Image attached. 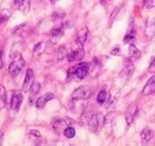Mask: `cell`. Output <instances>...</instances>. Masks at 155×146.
Wrapping results in <instances>:
<instances>
[{"label":"cell","mask_w":155,"mask_h":146,"mask_svg":"<svg viewBox=\"0 0 155 146\" xmlns=\"http://www.w3.org/2000/svg\"><path fill=\"white\" fill-rule=\"evenodd\" d=\"M90 64H87V62H82V64H79L78 66H73V67H71L69 70H68V72H67V78L68 79H73V80H82L86 75H87V73L90 71Z\"/></svg>","instance_id":"1"},{"label":"cell","mask_w":155,"mask_h":146,"mask_svg":"<svg viewBox=\"0 0 155 146\" xmlns=\"http://www.w3.org/2000/svg\"><path fill=\"white\" fill-rule=\"evenodd\" d=\"M88 128L92 133H97L100 128L104 126L105 123V117L101 113H97V114H93L90 120H88Z\"/></svg>","instance_id":"2"},{"label":"cell","mask_w":155,"mask_h":146,"mask_svg":"<svg viewBox=\"0 0 155 146\" xmlns=\"http://www.w3.org/2000/svg\"><path fill=\"white\" fill-rule=\"evenodd\" d=\"M24 65H25V61H24L23 56L18 53L16 56H13V60L8 66V72L12 77H17L21 71V68L24 67Z\"/></svg>","instance_id":"3"},{"label":"cell","mask_w":155,"mask_h":146,"mask_svg":"<svg viewBox=\"0 0 155 146\" xmlns=\"http://www.w3.org/2000/svg\"><path fill=\"white\" fill-rule=\"evenodd\" d=\"M84 56H85V52H84L82 44H81L80 42L75 41V42H74V44H73L72 50L67 54V60H68L69 62L79 61V60H81Z\"/></svg>","instance_id":"4"},{"label":"cell","mask_w":155,"mask_h":146,"mask_svg":"<svg viewBox=\"0 0 155 146\" xmlns=\"http://www.w3.org/2000/svg\"><path fill=\"white\" fill-rule=\"evenodd\" d=\"M51 126H53V128L55 129V132L60 133V132H63L66 128L69 127V126H74V121H73L72 119H69V117L56 119V120L53 121Z\"/></svg>","instance_id":"5"},{"label":"cell","mask_w":155,"mask_h":146,"mask_svg":"<svg viewBox=\"0 0 155 146\" xmlns=\"http://www.w3.org/2000/svg\"><path fill=\"white\" fill-rule=\"evenodd\" d=\"M92 93V90L87 86H80L75 89L73 91V95H72V99L73 101H81V99H86L91 96Z\"/></svg>","instance_id":"6"},{"label":"cell","mask_w":155,"mask_h":146,"mask_svg":"<svg viewBox=\"0 0 155 146\" xmlns=\"http://www.w3.org/2000/svg\"><path fill=\"white\" fill-rule=\"evenodd\" d=\"M136 114H137V106H136L135 103H131V104L127 108L125 114H124L125 121H127V125H128V126H130V125L134 122Z\"/></svg>","instance_id":"7"},{"label":"cell","mask_w":155,"mask_h":146,"mask_svg":"<svg viewBox=\"0 0 155 146\" xmlns=\"http://www.w3.org/2000/svg\"><path fill=\"white\" fill-rule=\"evenodd\" d=\"M35 83V75H34V71L31 68H29L26 71V74H25V79H24V83H23V91L28 92L30 91L32 84Z\"/></svg>","instance_id":"8"},{"label":"cell","mask_w":155,"mask_h":146,"mask_svg":"<svg viewBox=\"0 0 155 146\" xmlns=\"http://www.w3.org/2000/svg\"><path fill=\"white\" fill-rule=\"evenodd\" d=\"M21 99H23V97H21V93L20 92H15L13 95H12V98H11V104H10V107H11V110L12 111H18L20 107V103H21Z\"/></svg>","instance_id":"9"},{"label":"cell","mask_w":155,"mask_h":146,"mask_svg":"<svg viewBox=\"0 0 155 146\" xmlns=\"http://www.w3.org/2000/svg\"><path fill=\"white\" fill-rule=\"evenodd\" d=\"M63 31H64L63 26H58V28L53 29L50 31V36H49L51 43H58V41L62 38V36H63Z\"/></svg>","instance_id":"10"},{"label":"cell","mask_w":155,"mask_h":146,"mask_svg":"<svg viewBox=\"0 0 155 146\" xmlns=\"http://www.w3.org/2000/svg\"><path fill=\"white\" fill-rule=\"evenodd\" d=\"M144 35L148 38H153L155 36V17L147 22L144 26Z\"/></svg>","instance_id":"11"},{"label":"cell","mask_w":155,"mask_h":146,"mask_svg":"<svg viewBox=\"0 0 155 146\" xmlns=\"http://www.w3.org/2000/svg\"><path fill=\"white\" fill-rule=\"evenodd\" d=\"M54 98V95L53 93H45L44 96H42V97H39L38 99L36 101V107L38 108V109H42V108H44L45 107V104L49 102V101H51Z\"/></svg>","instance_id":"12"},{"label":"cell","mask_w":155,"mask_h":146,"mask_svg":"<svg viewBox=\"0 0 155 146\" xmlns=\"http://www.w3.org/2000/svg\"><path fill=\"white\" fill-rule=\"evenodd\" d=\"M90 35V31H88V28L87 26H82L78 30V35H77V41L80 42L81 44H84L86 41H87V37Z\"/></svg>","instance_id":"13"},{"label":"cell","mask_w":155,"mask_h":146,"mask_svg":"<svg viewBox=\"0 0 155 146\" xmlns=\"http://www.w3.org/2000/svg\"><path fill=\"white\" fill-rule=\"evenodd\" d=\"M154 92H155V75H153V77L147 82V84L144 85L142 93L147 96V95H152V93H154Z\"/></svg>","instance_id":"14"},{"label":"cell","mask_w":155,"mask_h":146,"mask_svg":"<svg viewBox=\"0 0 155 146\" xmlns=\"http://www.w3.org/2000/svg\"><path fill=\"white\" fill-rule=\"evenodd\" d=\"M39 90H41V85H39L38 83H34L32 86H31V89H30V92H31L30 93V97H29V104L30 106H32L35 103V98L37 97Z\"/></svg>","instance_id":"15"},{"label":"cell","mask_w":155,"mask_h":146,"mask_svg":"<svg viewBox=\"0 0 155 146\" xmlns=\"http://www.w3.org/2000/svg\"><path fill=\"white\" fill-rule=\"evenodd\" d=\"M153 137H154V133H153V130L149 129V128H144V129L141 132V139H142L144 143L150 141V140L153 139Z\"/></svg>","instance_id":"16"},{"label":"cell","mask_w":155,"mask_h":146,"mask_svg":"<svg viewBox=\"0 0 155 146\" xmlns=\"http://www.w3.org/2000/svg\"><path fill=\"white\" fill-rule=\"evenodd\" d=\"M134 72V66H133V64L130 62V64H127L125 65V67H124V70L120 72V77H123V78H130L131 77V74Z\"/></svg>","instance_id":"17"},{"label":"cell","mask_w":155,"mask_h":146,"mask_svg":"<svg viewBox=\"0 0 155 146\" xmlns=\"http://www.w3.org/2000/svg\"><path fill=\"white\" fill-rule=\"evenodd\" d=\"M128 52H129V59L130 60H136L140 57V50L136 48L134 44H130L129 48H128Z\"/></svg>","instance_id":"18"},{"label":"cell","mask_w":155,"mask_h":146,"mask_svg":"<svg viewBox=\"0 0 155 146\" xmlns=\"http://www.w3.org/2000/svg\"><path fill=\"white\" fill-rule=\"evenodd\" d=\"M7 101H6V90L2 85H0V109L5 108Z\"/></svg>","instance_id":"19"},{"label":"cell","mask_w":155,"mask_h":146,"mask_svg":"<svg viewBox=\"0 0 155 146\" xmlns=\"http://www.w3.org/2000/svg\"><path fill=\"white\" fill-rule=\"evenodd\" d=\"M106 98H107V93H106V91H105V90H100L97 95V103L98 104H100V106L105 104Z\"/></svg>","instance_id":"20"},{"label":"cell","mask_w":155,"mask_h":146,"mask_svg":"<svg viewBox=\"0 0 155 146\" xmlns=\"http://www.w3.org/2000/svg\"><path fill=\"white\" fill-rule=\"evenodd\" d=\"M67 54H68L67 53V48L64 46H61L58 50H56V59H58V61H61L64 57H67Z\"/></svg>","instance_id":"21"},{"label":"cell","mask_w":155,"mask_h":146,"mask_svg":"<svg viewBox=\"0 0 155 146\" xmlns=\"http://www.w3.org/2000/svg\"><path fill=\"white\" fill-rule=\"evenodd\" d=\"M30 7H31V0H24L21 6L19 7V10L23 15H26V13H29Z\"/></svg>","instance_id":"22"},{"label":"cell","mask_w":155,"mask_h":146,"mask_svg":"<svg viewBox=\"0 0 155 146\" xmlns=\"http://www.w3.org/2000/svg\"><path fill=\"white\" fill-rule=\"evenodd\" d=\"M11 17V11L8 9H4L1 12H0V23H5L7 22Z\"/></svg>","instance_id":"23"},{"label":"cell","mask_w":155,"mask_h":146,"mask_svg":"<svg viewBox=\"0 0 155 146\" xmlns=\"http://www.w3.org/2000/svg\"><path fill=\"white\" fill-rule=\"evenodd\" d=\"M136 38V33L134 30H131L129 34H127L124 37V43H129V44H133V42L135 41Z\"/></svg>","instance_id":"24"},{"label":"cell","mask_w":155,"mask_h":146,"mask_svg":"<svg viewBox=\"0 0 155 146\" xmlns=\"http://www.w3.org/2000/svg\"><path fill=\"white\" fill-rule=\"evenodd\" d=\"M63 134H64V137H66V138H68V139L74 138V135H75V129H74V126H69V127H67L64 130H63Z\"/></svg>","instance_id":"25"},{"label":"cell","mask_w":155,"mask_h":146,"mask_svg":"<svg viewBox=\"0 0 155 146\" xmlns=\"http://www.w3.org/2000/svg\"><path fill=\"white\" fill-rule=\"evenodd\" d=\"M44 48H45V44H44L43 42H38V43L35 46V48H34V54H36V55L41 54V53L44 50Z\"/></svg>","instance_id":"26"},{"label":"cell","mask_w":155,"mask_h":146,"mask_svg":"<svg viewBox=\"0 0 155 146\" xmlns=\"http://www.w3.org/2000/svg\"><path fill=\"white\" fill-rule=\"evenodd\" d=\"M116 101H117L116 96H111V97L107 99V103L105 104L106 109H111V108H114V107H115V104H116Z\"/></svg>","instance_id":"27"},{"label":"cell","mask_w":155,"mask_h":146,"mask_svg":"<svg viewBox=\"0 0 155 146\" xmlns=\"http://www.w3.org/2000/svg\"><path fill=\"white\" fill-rule=\"evenodd\" d=\"M64 17V11L63 10H56L54 13H53V18L54 19H60Z\"/></svg>","instance_id":"28"},{"label":"cell","mask_w":155,"mask_h":146,"mask_svg":"<svg viewBox=\"0 0 155 146\" xmlns=\"http://www.w3.org/2000/svg\"><path fill=\"white\" fill-rule=\"evenodd\" d=\"M144 7L147 9H153L155 7V0H144Z\"/></svg>","instance_id":"29"},{"label":"cell","mask_w":155,"mask_h":146,"mask_svg":"<svg viewBox=\"0 0 155 146\" xmlns=\"http://www.w3.org/2000/svg\"><path fill=\"white\" fill-rule=\"evenodd\" d=\"M23 1H24V0H15V1L12 2V7H13V9H19L20 6H21V4H23Z\"/></svg>","instance_id":"30"},{"label":"cell","mask_w":155,"mask_h":146,"mask_svg":"<svg viewBox=\"0 0 155 146\" xmlns=\"http://www.w3.org/2000/svg\"><path fill=\"white\" fill-rule=\"evenodd\" d=\"M148 71L150 73H153V74H155V59L152 61V64L149 65V68H148Z\"/></svg>","instance_id":"31"},{"label":"cell","mask_w":155,"mask_h":146,"mask_svg":"<svg viewBox=\"0 0 155 146\" xmlns=\"http://www.w3.org/2000/svg\"><path fill=\"white\" fill-rule=\"evenodd\" d=\"M118 12H119V7H117L116 10H115V11L112 12V15H111V20H110V23H112V22H114V19L116 18V15L118 13Z\"/></svg>","instance_id":"32"},{"label":"cell","mask_w":155,"mask_h":146,"mask_svg":"<svg viewBox=\"0 0 155 146\" xmlns=\"http://www.w3.org/2000/svg\"><path fill=\"white\" fill-rule=\"evenodd\" d=\"M119 52H120V49H119V47L118 46H116L112 50H111V55H118L119 54Z\"/></svg>","instance_id":"33"},{"label":"cell","mask_w":155,"mask_h":146,"mask_svg":"<svg viewBox=\"0 0 155 146\" xmlns=\"http://www.w3.org/2000/svg\"><path fill=\"white\" fill-rule=\"evenodd\" d=\"M30 134H31V135H35V137H37V138L41 137V133H39L38 130H36V129H31V130H30Z\"/></svg>","instance_id":"34"},{"label":"cell","mask_w":155,"mask_h":146,"mask_svg":"<svg viewBox=\"0 0 155 146\" xmlns=\"http://www.w3.org/2000/svg\"><path fill=\"white\" fill-rule=\"evenodd\" d=\"M2 140H4V132L0 130V145L2 144Z\"/></svg>","instance_id":"35"},{"label":"cell","mask_w":155,"mask_h":146,"mask_svg":"<svg viewBox=\"0 0 155 146\" xmlns=\"http://www.w3.org/2000/svg\"><path fill=\"white\" fill-rule=\"evenodd\" d=\"M109 1H110V0H100V4H101V5H107Z\"/></svg>","instance_id":"36"},{"label":"cell","mask_w":155,"mask_h":146,"mask_svg":"<svg viewBox=\"0 0 155 146\" xmlns=\"http://www.w3.org/2000/svg\"><path fill=\"white\" fill-rule=\"evenodd\" d=\"M2 67V57H1V53H0V70Z\"/></svg>","instance_id":"37"},{"label":"cell","mask_w":155,"mask_h":146,"mask_svg":"<svg viewBox=\"0 0 155 146\" xmlns=\"http://www.w3.org/2000/svg\"><path fill=\"white\" fill-rule=\"evenodd\" d=\"M58 0H50V2H51V4H53V5H55V4H56V2H58Z\"/></svg>","instance_id":"38"}]
</instances>
